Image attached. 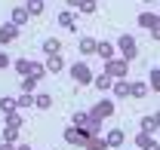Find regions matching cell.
Here are the masks:
<instances>
[{"instance_id": "cell-29", "label": "cell", "mask_w": 160, "mask_h": 150, "mask_svg": "<svg viewBox=\"0 0 160 150\" xmlns=\"http://www.w3.org/2000/svg\"><path fill=\"white\" fill-rule=\"evenodd\" d=\"M148 86H151L154 92H160V68H154V71L148 74Z\"/></svg>"}, {"instance_id": "cell-21", "label": "cell", "mask_w": 160, "mask_h": 150, "mask_svg": "<svg viewBox=\"0 0 160 150\" xmlns=\"http://www.w3.org/2000/svg\"><path fill=\"white\" fill-rule=\"evenodd\" d=\"M160 126H157V120L154 116H142V123H139V132H145V135H154Z\"/></svg>"}, {"instance_id": "cell-15", "label": "cell", "mask_w": 160, "mask_h": 150, "mask_svg": "<svg viewBox=\"0 0 160 150\" xmlns=\"http://www.w3.org/2000/svg\"><path fill=\"white\" fill-rule=\"evenodd\" d=\"M0 113H3V116L19 113V98H0Z\"/></svg>"}, {"instance_id": "cell-7", "label": "cell", "mask_w": 160, "mask_h": 150, "mask_svg": "<svg viewBox=\"0 0 160 150\" xmlns=\"http://www.w3.org/2000/svg\"><path fill=\"white\" fill-rule=\"evenodd\" d=\"M96 49H99V40H92V37H80V43H77V52H80L83 58L96 55Z\"/></svg>"}, {"instance_id": "cell-5", "label": "cell", "mask_w": 160, "mask_h": 150, "mask_svg": "<svg viewBox=\"0 0 160 150\" xmlns=\"http://www.w3.org/2000/svg\"><path fill=\"white\" fill-rule=\"evenodd\" d=\"M111 92H114V98H132V83H129L126 77H123V80H114Z\"/></svg>"}, {"instance_id": "cell-25", "label": "cell", "mask_w": 160, "mask_h": 150, "mask_svg": "<svg viewBox=\"0 0 160 150\" xmlns=\"http://www.w3.org/2000/svg\"><path fill=\"white\" fill-rule=\"evenodd\" d=\"M148 92H151V86H148L145 80H139V83H132V98H145Z\"/></svg>"}, {"instance_id": "cell-8", "label": "cell", "mask_w": 160, "mask_h": 150, "mask_svg": "<svg viewBox=\"0 0 160 150\" xmlns=\"http://www.w3.org/2000/svg\"><path fill=\"white\" fill-rule=\"evenodd\" d=\"M114 52H117V46H114L111 40H99V49H96V55H99L102 61H108V58H114Z\"/></svg>"}, {"instance_id": "cell-27", "label": "cell", "mask_w": 160, "mask_h": 150, "mask_svg": "<svg viewBox=\"0 0 160 150\" xmlns=\"http://www.w3.org/2000/svg\"><path fill=\"white\" fill-rule=\"evenodd\" d=\"M37 83L40 80H34V77H22V92H37Z\"/></svg>"}, {"instance_id": "cell-32", "label": "cell", "mask_w": 160, "mask_h": 150, "mask_svg": "<svg viewBox=\"0 0 160 150\" xmlns=\"http://www.w3.org/2000/svg\"><path fill=\"white\" fill-rule=\"evenodd\" d=\"M46 74H49V71H46V64H37V61H34V68H31V77H34V80H43Z\"/></svg>"}, {"instance_id": "cell-12", "label": "cell", "mask_w": 160, "mask_h": 150, "mask_svg": "<svg viewBox=\"0 0 160 150\" xmlns=\"http://www.w3.org/2000/svg\"><path fill=\"white\" fill-rule=\"evenodd\" d=\"M139 25L145 28V31H154V28L160 25V16H157V12H142V16H139Z\"/></svg>"}, {"instance_id": "cell-22", "label": "cell", "mask_w": 160, "mask_h": 150, "mask_svg": "<svg viewBox=\"0 0 160 150\" xmlns=\"http://www.w3.org/2000/svg\"><path fill=\"white\" fill-rule=\"evenodd\" d=\"M86 150H108V138L89 135V141H86Z\"/></svg>"}, {"instance_id": "cell-9", "label": "cell", "mask_w": 160, "mask_h": 150, "mask_svg": "<svg viewBox=\"0 0 160 150\" xmlns=\"http://www.w3.org/2000/svg\"><path fill=\"white\" fill-rule=\"evenodd\" d=\"M92 113H96V116H102V120H108V116L114 113V101H111V98H102L99 104L92 107Z\"/></svg>"}, {"instance_id": "cell-20", "label": "cell", "mask_w": 160, "mask_h": 150, "mask_svg": "<svg viewBox=\"0 0 160 150\" xmlns=\"http://www.w3.org/2000/svg\"><path fill=\"white\" fill-rule=\"evenodd\" d=\"M34 107H37V110H49V107H52V95L37 92V95H34Z\"/></svg>"}, {"instance_id": "cell-26", "label": "cell", "mask_w": 160, "mask_h": 150, "mask_svg": "<svg viewBox=\"0 0 160 150\" xmlns=\"http://www.w3.org/2000/svg\"><path fill=\"white\" fill-rule=\"evenodd\" d=\"M34 95H37V92H22L19 95V110H22V107H34Z\"/></svg>"}, {"instance_id": "cell-13", "label": "cell", "mask_w": 160, "mask_h": 150, "mask_svg": "<svg viewBox=\"0 0 160 150\" xmlns=\"http://www.w3.org/2000/svg\"><path fill=\"white\" fill-rule=\"evenodd\" d=\"M31 19V12H28V6H16V9H12V12H9V21H12V25H25V21Z\"/></svg>"}, {"instance_id": "cell-23", "label": "cell", "mask_w": 160, "mask_h": 150, "mask_svg": "<svg viewBox=\"0 0 160 150\" xmlns=\"http://www.w3.org/2000/svg\"><path fill=\"white\" fill-rule=\"evenodd\" d=\"M25 6H28L31 16H43V12H46V3H43V0H25Z\"/></svg>"}, {"instance_id": "cell-35", "label": "cell", "mask_w": 160, "mask_h": 150, "mask_svg": "<svg viewBox=\"0 0 160 150\" xmlns=\"http://www.w3.org/2000/svg\"><path fill=\"white\" fill-rule=\"evenodd\" d=\"M151 37H154V40H157V43H160V25H157V28H154V31H151Z\"/></svg>"}, {"instance_id": "cell-1", "label": "cell", "mask_w": 160, "mask_h": 150, "mask_svg": "<svg viewBox=\"0 0 160 150\" xmlns=\"http://www.w3.org/2000/svg\"><path fill=\"white\" fill-rule=\"evenodd\" d=\"M68 74H71V80L77 83V86H92V68L86 64V61H74L71 68H68Z\"/></svg>"}, {"instance_id": "cell-38", "label": "cell", "mask_w": 160, "mask_h": 150, "mask_svg": "<svg viewBox=\"0 0 160 150\" xmlns=\"http://www.w3.org/2000/svg\"><path fill=\"white\" fill-rule=\"evenodd\" d=\"M142 3H157V0H142Z\"/></svg>"}, {"instance_id": "cell-30", "label": "cell", "mask_w": 160, "mask_h": 150, "mask_svg": "<svg viewBox=\"0 0 160 150\" xmlns=\"http://www.w3.org/2000/svg\"><path fill=\"white\" fill-rule=\"evenodd\" d=\"M3 126H12V129H22V126H25V120H22L19 113H9V116L3 120Z\"/></svg>"}, {"instance_id": "cell-37", "label": "cell", "mask_w": 160, "mask_h": 150, "mask_svg": "<svg viewBox=\"0 0 160 150\" xmlns=\"http://www.w3.org/2000/svg\"><path fill=\"white\" fill-rule=\"evenodd\" d=\"M154 120H157V126H160V110H157V113H154Z\"/></svg>"}, {"instance_id": "cell-28", "label": "cell", "mask_w": 160, "mask_h": 150, "mask_svg": "<svg viewBox=\"0 0 160 150\" xmlns=\"http://www.w3.org/2000/svg\"><path fill=\"white\" fill-rule=\"evenodd\" d=\"M77 9L83 12V16H92L99 6H96V0H80V6H77Z\"/></svg>"}, {"instance_id": "cell-17", "label": "cell", "mask_w": 160, "mask_h": 150, "mask_svg": "<svg viewBox=\"0 0 160 150\" xmlns=\"http://www.w3.org/2000/svg\"><path fill=\"white\" fill-rule=\"evenodd\" d=\"M46 71H49V74L65 71V58H62V55H46Z\"/></svg>"}, {"instance_id": "cell-31", "label": "cell", "mask_w": 160, "mask_h": 150, "mask_svg": "<svg viewBox=\"0 0 160 150\" xmlns=\"http://www.w3.org/2000/svg\"><path fill=\"white\" fill-rule=\"evenodd\" d=\"M3 141L16 144V141H19V129H12V126H3Z\"/></svg>"}, {"instance_id": "cell-34", "label": "cell", "mask_w": 160, "mask_h": 150, "mask_svg": "<svg viewBox=\"0 0 160 150\" xmlns=\"http://www.w3.org/2000/svg\"><path fill=\"white\" fill-rule=\"evenodd\" d=\"M0 150H19V144H9V141H3V144H0Z\"/></svg>"}, {"instance_id": "cell-10", "label": "cell", "mask_w": 160, "mask_h": 150, "mask_svg": "<svg viewBox=\"0 0 160 150\" xmlns=\"http://www.w3.org/2000/svg\"><path fill=\"white\" fill-rule=\"evenodd\" d=\"M136 147H142V150H160V144L154 141V135H145V132H139V135H136Z\"/></svg>"}, {"instance_id": "cell-14", "label": "cell", "mask_w": 160, "mask_h": 150, "mask_svg": "<svg viewBox=\"0 0 160 150\" xmlns=\"http://www.w3.org/2000/svg\"><path fill=\"white\" fill-rule=\"evenodd\" d=\"M12 68H16V74H19V77H31L34 61H31V58H16V61H12Z\"/></svg>"}, {"instance_id": "cell-4", "label": "cell", "mask_w": 160, "mask_h": 150, "mask_svg": "<svg viewBox=\"0 0 160 150\" xmlns=\"http://www.w3.org/2000/svg\"><path fill=\"white\" fill-rule=\"evenodd\" d=\"M65 141H68V144H80V147H86L89 132L80 129V126H68V129H65Z\"/></svg>"}, {"instance_id": "cell-6", "label": "cell", "mask_w": 160, "mask_h": 150, "mask_svg": "<svg viewBox=\"0 0 160 150\" xmlns=\"http://www.w3.org/2000/svg\"><path fill=\"white\" fill-rule=\"evenodd\" d=\"M19 25H12V21H9V25H0V46H6V43H12V40L19 37Z\"/></svg>"}, {"instance_id": "cell-18", "label": "cell", "mask_w": 160, "mask_h": 150, "mask_svg": "<svg viewBox=\"0 0 160 150\" xmlns=\"http://www.w3.org/2000/svg\"><path fill=\"white\" fill-rule=\"evenodd\" d=\"M92 86H96L99 92H108V89L114 86V77H108V74H96V80H92Z\"/></svg>"}, {"instance_id": "cell-19", "label": "cell", "mask_w": 160, "mask_h": 150, "mask_svg": "<svg viewBox=\"0 0 160 150\" xmlns=\"http://www.w3.org/2000/svg\"><path fill=\"white\" fill-rule=\"evenodd\" d=\"M108 147H120L123 141H126V135H123V129H108Z\"/></svg>"}, {"instance_id": "cell-16", "label": "cell", "mask_w": 160, "mask_h": 150, "mask_svg": "<svg viewBox=\"0 0 160 150\" xmlns=\"http://www.w3.org/2000/svg\"><path fill=\"white\" fill-rule=\"evenodd\" d=\"M59 52H62V40H56V37L43 40V55H59Z\"/></svg>"}, {"instance_id": "cell-11", "label": "cell", "mask_w": 160, "mask_h": 150, "mask_svg": "<svg viewBox=\"0 0 160 150\" xmlns=\"http://www.w3.org/2000/svg\"><path fill=\"white\" fill-rule=\"evenodd\" d=\"M59 28H65V31H77V21H74V12H71V9H62V12H59Z\"/></svg>"}, {"instance_id": "cell-24", "label": "cell", "mask_w": 160, "mask_h": 150, "mask_svg": "<svg viewBox=\"0 0 160 150\" xmlns=\"http://www.w3.org/2000/svg\"><path fill=\"white\" fill-rule=\"evenodd\" d=\"M86 123H89V110H77L71 116V126H80V129H86Z\"/></svg>"}, {"instance_id": "cell-2", "label": "cell", "mask_w": 160, "mask_h": 150, "mask_svg": "<svg viewBox=\"0 0 160 150\" xmlns=\"http://www.w3.org/2000/svg\"><path fill=\"white\" fill-rule=\"evenodd\" d=\"M105 74L108 77H114V80H123V77L129 74V61H126V58H108V61H105Z\"/></svg>"}, {"instance_id": "cell-39", "label": "cell", "mask_w": 160, "mask_h": 150, "mask_svg": "<svg viewBox=\"0 0 160 150\" xmlns=\"http://www.w3.org/2000/svg\"><path fill=\"white\" fill-rule=\"evenodd\" d=\"M157 16H160V12H157Z\"/></svg>"}, {"instance_id": "cell-3", "label": "cell", "mask_w": 160, "mask_h": 150, "mask_svg": "<svg viewBox=\"0 0 160 150\" xmlns=\"http://www.w3.org/2000/svg\"><path fill=\"white\" fill-rule=\"evenodd\" d=\"M117 49H120V58H126V61H132V58H139V43L132 34H123L117 40Z\"/></svg>"}, {"instance_id": "cell-33", "label": "cell", "mask_w": 160, "mask_h": 150, "mask_svg": "<svg viewBox=\"0 0 160 150\" xmlns=\"http://www.w3.org/2000/svg\"><path fill=\"white\" fill-rule=\"evenodd\" d=\"M9 64H12V61H9V55L0 49V71H3V68H9Z\"/></svg>"}, {"instance_id": "cell-36", "label": "cell", "mask_w": 160, "mask_h": 150, "mask_svg": "<svg viewBox=\"0 0 160 150\" xmlns=\"http://www.w3.org/2000/svg\"><path fill=\"white\" fill-rule=\"evenodd\" d=\"M19 150H31V144H19Z\"/></svg>"}]
</instances>
